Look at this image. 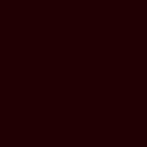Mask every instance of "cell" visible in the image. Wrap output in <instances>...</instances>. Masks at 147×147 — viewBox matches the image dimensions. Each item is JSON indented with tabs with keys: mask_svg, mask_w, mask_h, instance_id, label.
<instances>
[{
	"mask_svg": "<svg viewBox=\"0 0 147 147\" xmlns=\"http://www.w3.org/2000/svg\"><path fill=\"white\" fill-rule=\"evenodd\" d=\"M146 138H147V123H146Z\"/></svg>",
	"mask_w": 147,
	"mask_h": 147,
	"instance_id": "obj_1",
	"label": "cell"
}]
</instances>
